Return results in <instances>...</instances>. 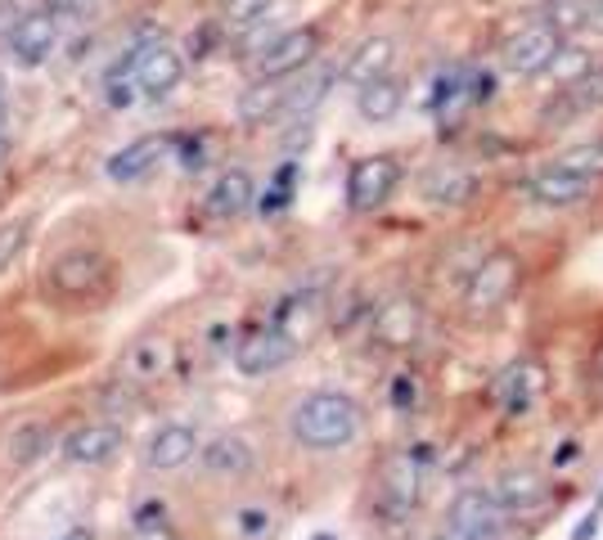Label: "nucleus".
Wrapping results in <instances>:
<instances>
[{"label": "nucleus", "mask_w": 603, "mask_h": 540, "mask_svg": "<svg viewBox=\"0 0 603 540\" xmlns=\"http://www.w3.org/2000/svg\"><path fill=\"white\" fill-rule=\"evenodd\" d=\"M360 433V406L347 393H311L293 410V437L311 450H338Z\"/></svg>", "instance_id": "1"}, {"label": "nucleus", "mask_w": 603, "mask_h": 540, "mask_svg": "<svg viewBox=\"0 0 603 540\" xmlns=\"http://www.w3.org/2000/svg\"><path fill=\"white\" fill-rule=\"evenodd\" d=\"M424 477H428V446H406L383 460L374 509L387 527H401L419 509V500H424Z\"/></svg>", "instance_id": "2"}, {"label": "nucleus", "mask_w": 603, "mask_h": 540, "mask_svg": "<svg viewBox=\"0 0 603 540\" xmlns=\"http://www.w3.org/2000/svg\"><path fill=\"white\" fill-rule=\"evenodd\" d=\"M523 284V261L518 253L509 248H496L487 257H477L469 280H464V316L469 320H482V316H496L509 297L518 293Z\"/></svg>", "instance_id": "3"}, {"label": "nucleus", "mask_w": 603, "mask_h": 540, "mask_svg": "<svg viewBox=\"0 0 603 540\" xmlns=\"http://www.w3.org/2000/svg\"><path fill=\"white\" fill-rule=\"evenodd\" d=\"M46 284H50V293L59 297V303H68V307L95 303V297L113 284V261L95 248H73V253L50 261Z\"/></svg>", "instance_id": "4"}, {"label": "nucleus", "mask_w": 603, "mask_h": 540, "mask_svg": "<svg viewBox=\"0 0 603 540\" xmlns=\"http://www.w3.org/2000/svg\"><path fill=\"white\" fill-rule=\"evenodd\" d=\"M320 27L307 23V27H288V33L280 37H270L261 50H257V64L253 73L257 77H297V73H307L316 64V54H320Z\"/></svg>", "instance_id": "5"}, {"label": "nucleus", "mask_w": 603, "mask_h": 540, "mask_svg": "<svg viewBox=\"0 0 603 540\" xmlns=\"http://www.w3.org/2000/svg\"><path fill=\"white\" fill-rule=\"evenodd\" d=\"M401 185V163L392 154H370L356 158L347 171V207L351 213H374L392 198V190Z\"/></svg>", "instance_id": "6"}, {"label": "nucleus", "mask_w": 603, "mask_h": 540, "mask_svg": "<svg viewBox=\"0 0 603 540\" xmlns=\"http://www.w3.org/2000/svg\"><path fill=\"white\" fill-rule=\"evenodd\" d=\"M293 356H297V338L280 324H266V329H253V334L234 347V365H239V374L261 378V374L284 370Z\"/></svg>", "instance_id": "7"}, {"label": "nucleus", "mask_w": 603, "mask_h": 540, "mask_svg": "<svg viewBox=\"0 0 603 540\" xmlns=\"http://www.w3.org/2000/svg\"><path fill=\"white\" fill-rule=\"evenodd\" d=\"M559 46L563 41L550 33L546 23H527V27H518V33L504 41L500 64H504V73H514V77H546V68L554 64V54H559Z\"/></svg>", "instance_id": "8"}, {"label": "nucleus", "mask_w": 603, "mask_h": 540, "mask_svg": "<svg viewBox=\"0 0 603 540\" xmlns=\"http://www.w3.org/2000/svg\"><path fill=\"white\" fill-rule=\"evenodd\" d=\"M487 496L504 509L509 518H527V514H540V509L550 504L554 487H550V477L536 473V468H504Z\"/></svg>", "instance_id": "9"}, {"label": "nucleus", "mask_w": 603, "mask_h": 540, "mask_svg": "<svg viewBox=\"0 0 603 540\" xmlns=\"http://www.w3.org/2000/svg\"><path fill=\"white\" fill-rule=\"evenodd\" d=\"M10 54L18 59L23 68H37L54 54V41H59V18L50 10H27L18 14V23L10 27Z\"/></svg>", "instance_id": "10"}, {"label": "nucleus", "mask_w": 603, "mask_h": 540, "mask_svg": "<svg viewBox=\"0 0 603 540\" xmlns=\"http://www.w3.org/2000/svg\"><path fill=\"white\" fill-rule=\"evenodd\" d=\"M136 90L144 100H167L171 90L185 77V59H180L171 46H144L136 50Z\"/></svg>", "instance_id": "11"}, {"label": "nucleus", "mask_w": 603, "mask_h": 540, "mask_svg": "<svg viewBox=\"0 0 603 540\" xmlns=\"http://www.w3.org/2000/svg\"><path fill=\"white\" fill-rule=\"evenodd\" d=\"M419 334H424V307L414 303V297H392L383 303L374 316H370V338L379 347H410Z\"/></svg>", "instance_id": "12"}, {"label": "nucleus", "mask_w": 603, "mask_h": 540, "mask_svg": "<svg viewBox=\"0 0 603 540\" xmlns=\"http://www.w3.org/2000/svg\"><path fill=\"white\" fill-rule=\"evenodd\" d=\"M540 393H546V365H540V360H518V365H509L496 383V401L509 419H523L540 401Z\"/></svg>", "instance_id": "13"}, {"label": "nucleus", "mask_w": 603, "mask_h": 540, "mask_svg": "<svg viewBox=\"0 0 603 540\" xmlns=\"http://www.w3.org/2000/svg\"><path fill=\"white\" fill-rule=\"evenodd\" d=\"M590 190H594V180H586L577 171H563L554 163H546L540 171L527 176V198L540 207H577V203H586Z\"/></svg>", "instance_id": "14"}, {"label": "nucleus", "mask_w": 603, "mask_h": 540, "mask_svg": "<svg viewBox=\"0 0 603 540\" xmlns=\"http://www.w3.org/2000/svg\"><path fill=\"white\" fill-rule=\"evenodd\" d=\"M123 441H127V433L117 424H86V428L64 437V460L81 464V468H95V464H108L117 450H123Z\"/></svg>", "instance_id": "15"}, {"label": "nucleus", "mask_w": 603, "mask_h": 540, "mask_svg": "<svg viewBox=\"0 0 603 540\" xmlns=\"http://www.w3.org/2000/svg\"><path fill=\"white\" fill-rule=\"evenodd\" d=\"M171 149H176V136H140L127 149H117V154L104 163V171L113 180H140V176L154 171L158 163H167Z\"/></svg>", "instance_id": "16"}, {"label": "nucleus", "mask_w": 603, "mask_h": 540, "mask_svg": "<svg viewBox=\"0 0 603 540\" xmlns=\"http://www.w3.org/2000/svg\"><path fill=\"white\" fill-rule=\"evenodd\" d=\"M288 108V77H257L248 90H239L234 113L244 127H261Z\"/></svg>", "instance_id": "17"}, {"label": "nucleus", "mask_w": 603, "mask_h": 540, "mask_svg": "<svg viewBox=\"0 0 603 540\" xmlns=\"http://www.w3.org/2000/svg\"><path fill=\"white\" fill-rule=\"evenodd\" d=\"M392 64H397V41H392V37H365V41H360V46L347 54V64H343L338 77H343L351 90H360V86H370V81L387 77Z\"/></svg>", "instance_id": "18"}, {"label": "nucleus", "mask_w": 603, "mask_h": 540, "mask_svg": "<svg viewBox=\"0 0 603 540\" xmlns=\"http://www.w3.org/2000/svg\"><path fill=\"white\" fill-rule=\"evenodd\" d=\"M504 523H509V514L487 491H464V496H456V504H450V527H464L482 540H500Z\"/></svg>", "instance_id": "19"}, {"label": "nucleus", "mask_w": 603, "mask_h": 540, "mask_svg": "<svg viewBox=\"0 0 603 540\" xmlns=\"http://www.w3.org/2000/svg\"><path fill=\"white\" fill-rule=\"evenodd\" d=\"M257 190H253V176L244 167H230L217 176V185L207 190V213H213L217 221H234V217H244L248 207H253Z\"/></svg>", "instance_id": "20"}, {"label": "nucleus", "mask_w": 603, "mask_h": 540, "mask_svg": "<svg viewBox=\"0 0 603 540\" xmlns=\"http://www.w3.org/2000/svg\"><path fill=\"white\" fill-rule=\"evenodd\" d=\"M194 455H198V433L190 424H167V428H158L154 441H149L144 464L158 468V473H171L180 464H190Z\"/></svg>", "instance_id": "21"}, {"label": "nucleus", "mask_w": 603, "mask_h": 540, "mask_svg": "<svg viewBox=\"0 0 603 540\" xmlns=\"http://www.w3.org/2000/svg\"><path fill=\"white\" fill-rule=\"evenodd\" d=\"M473 194H477V176L460 163H437L424 176V198L433 207H464Z\"/></svg>", "instance_id": "22"}, {"label": "nucleus", "mask_w": 603, "mask_h": 540, "mask_svg": "<svg viewBox=\"0 0 603 540\" xmlns=\"http://www.w3.org/2000/svg\"><path fill=\"white\" fill-rule=\"evenodd\" d=\"M198 460H203L207 473H217V477H244L257 464V450L239 433H221V437H213L198 450Z\"/></svg>", "instance_id": "23"}, {"label": "nucleus", "mask_w": 603, "mask_h": 540, "mask_svg": "<svg viewBox=\"0 0 603 540\" xmlns=\"http://www.w3.org/2000/svg\"><path fill=\"white\" fill-rule=\"evenodd\" d=\"M401 108H406V86L392 73L356 90V113L365 117V123H392Z\"/></svg>", "instance_id": "24"}, {"label": "nucleus", "mask_w": 603, "mask_h": 540, "mask_svg": "<svg viewBox=\"0 0 603 540\" xmlns=\"http://www.w3.org/2000/svg\"><path fill=\"white\" fill-rule=\"evenodd\" d=\"M171 343L167 338H140L131 351H127V360H123V374L131 378V383H154V378H163L167 370H171Z\"/></svg>", "instance_id": "25"}, {"label": "nucleus", "mask_w": 603, "mask_h": 540, "mask_svg": "<svg viewBox=\"0 0 603 540\" xmlns=\"http://www.w3.org/2000/svg\"><path fill=\"white\" fill-rule=\"evenodd\" d=\"M586 10H590V0H546L540 23H546L559 41H572L577 33H586Z\"/></svg>", "instance_id": "26"}, {"label": "nucleus", "mask_w": 603, "mask_h": 540, "mask_svg": "<svg viewBox=\"0 0 603 540\" xmlns=\"http://www.w3.org/2000/svg\"><path fill=\"white\" fill-rule=\"evenodd\" d=\"M554 167L577 171V176H586V180H594V185H599V176H603V140H590V144L567 149V154L554 158Z\"/></svg>", "instance_id": "27"}, {"label": "nucleus", "mask_w": 603, "mask_h": 540, "mask_svg": "<svg viewBox=\"0 0 603 540\" xmlns=\"http://www.w3.org/2000/svg\"><path fill=\"white\" fill-rule=\"evenodd\" d=\"M594 64H590V54L581 50V46H572V41H563L559 46V54H554V64L546 68L554 81H563V86H572V81H577V77H586Z\"/></svg>", "instance_id": "28"}, {"label": "nucleus", "mask_w": 603, "mask_h": 540, "mask_svg": "<svg viewBox=\"0 0 603 540\" xmlns=\"http://www.w3.org/2000/svg\"><path fill=\"white\" fill-rule=\"evenodd\" d=\"M230 531L234 536H244V540H261V536H270L275 531V518H270V509H234L230 514Z\"/></svg>", "instance_id": "29"}, {"label": "nucleus", "mask_w": 603, "mask_h": 540, "mask_svg": "<svg viewBox=\"0 0 603 540\" xmlns=\"http://www.w3.org/2000/svg\"><path fill=\"white\" fill-rule=\"evenodd\" d=\"M270 5H275V0H226L221 14L230 27H257V23H266Z\"/></svg>", "instance_id": "30"}, {"label": "nucleus", "mask_w": 603, "mask_h": 540, "mask_svg": "<svg viewBox=\"0 0 603 540\" xmlns=\"http://www.w3.org/2000/svg\"><path fill=\"white\" fill-rule=\"evenodd\" d=\"M46 446H50V433H46L41 424H27V428L10 441L14 464H33V460H41V455H46Z\"/></svg>", "instance_id": "31"}, {"label": "nucleus", "mask_w": 603, "mask_h": 540, "mask_svg": "<svg viewBox=\"0 0 603 540\" xmlns=\"http://www.w3.org/2000/svg\"><path fill=\"white\" fill-rule=\"evenodd\" d=\"M27 230H33V221H10V226H0V270H10V266L23 257Z\"/></svg>", "instance_id": "32"}, {"label": "nucleus", "mask_w": 603, "mask_h": 540, "mask_svg": "<svg viewBox=\"0 0 603 540\" xmlns=\"http://www.w3.org/2000/svg\"><path fill=\"white\" fill-rule=\"evenodd\" d=\"M41 10H50L54 18H73V14H81V10H86V0H46Z\"/></svg>", "instance_id": "33"}, {"label": "nucleus", "mask_w": 603, "mask_h": 540, "mask_svg": "<svg viewBox=\"0 0 603 540\" xmlns=\"http://www.w3.org/2000/svg\"><path fill=\"white\" fill-rule=\"evenodd\" d=\"M131 540H176V536H171V527H163V523H140Z\"/></svg>", "instance_id": "34"}, {"label": "nucleus", "mask_w": 603, "mask_h": 540, "mask_svg": "<svg viewBox=\"0 0 603 540\" xmlns=\"http://www.w3.org/2000/svg\"><path fill=\"white\" fill-rule=\"evenodd\" d=\"M392 401H397V410L414 406V383L410 378H397V387H392Z\"/></svg>", "instance_id": "35"}, {"label": "nucleus", "mask_w": 603, "mask_h": 540, "mask_svg": "<svg viewBox=\"0 0 603 540\" xmlns=\"http://www.w3.org/2000/svg\"><path fill=\"white\" fill-rule=\"evenodd\" d=\"M586 27L603 37V0H590V10H586Z\"/></svg>", "instance_id": "36"}, {"label": "nucleus", "mask_w": 603, "mask_h": 540, "mask_svg": "<svg viewBox=\"0 0 603 540\" xmlns=\"http://www.w3.org/2000/svg\"><path fill=\"white\" fill-rule=\"evenodd\" d=\"M437 540H482V536H473V531H464V527H450V523H446V527L437 531Z\"/></svg>", "instance_id": "37"}, {"label": "nucleus", "mask_w": 603, "mask_h": 540, "mask_svg": "<svg viewBox=\"0 0 603 540\" xmlns=\"http://www.w3.org/2000/svg\"><path fill=\"white\" fill-rule=\"evenodd\" d=\"M594 527H599V523H594V518H586L577 531H572V540H590V536H594Z\"/></svg>", "instance_id": "38"}, {"label": "nucleus", "mask_w": 603, "mask_h": 540, "mask_svg": "<svg viewBox=\"0 0 603 540\" xmlns=\"http://www.w3.org/2000/svg\"><path fill=\"white\" fill-rule=\"evenodd\" d=\"M0 136H5V81H0Z\"/></svg>", "instance_id": "39"}, {"label": "nucleus", "mask_w": 603, "mask_h": 540, "mask_svg": "<svg viewBox=\"0 0 603 540\" xmlns=\"http://www.w3.org/2000/svg\"><path fill=\"white\" fill-rule=\"evenodd\" d=\"M594 374H599V387H603V343H599V351H594Z\"/></svg>", "instance_id": "40"}, {"label": "nucleus", "mask_w": 603, "mask_h": 540, "mask_svg": "<svg viewBox=\"0 0 603 540\" xmlns=\"http://www.w3.org/2000/svg\"><path fill=\"white\" fill-rule=\"evenodd\" d=\"M64 540H95V536H90V531H86V527H77V531H68V536H64Z\"/></svg>", "instance_id": "41"}]
</instances>
